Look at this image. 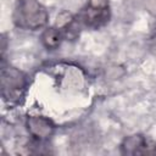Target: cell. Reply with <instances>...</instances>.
I'll list each match as a JSON object with an SVG mask.
<instances>
[{
	"instance_id": "cell-9",
	"label": "cell",
	"mask_w": 156,
	"mask_h": 156,
	"mask_svg": "<svg viewBox=\"0 0 156 156\" xmlns=\"http://www.w3.org/2000/svg\"><path fill=\"white\" fill-rule=\"evenodd\" d=\"M122 74H123V71H122L121 67H111V68L107 71V73H106V76H107L110 79H116V78L121 77Z\"/></svg>"
},
{
	"instance_id": "cell-1",
	"label": "cell",
	"mask_w": 156,
	"mask_h": 156,
	"mask_svg": "<svg viewBox=\"0 0 156 156\" xmlns=\"http://www.w3.org/2000/svg\"><path fill=\"white\" fill-rule=\"evenodd\" d=\"M15 18L20 26L37 29L46 23L48 13L45 9L35 0H22L17 6Z\"/></svg>"
},
{
	"instance_id": "cell-7",
	"label": "cell",
	"mask_w": 156,
	"mask_h": 156,
	"mask_svg": "<svg viewBox=\"0 0 156 156\" xmlns=\"http://www.w3.org/2000/svg\"><path fill=\"white\" fill-rule=\"evenodd\" d=\"M71 22H72V15L65 11V12H61L57 16V18H56V27L57 28H63V27L68 26Z\"/></svg>"
},
{
	"instance_id": "cell-5",
	"label": "cell",
	"mask_w": 156,
	"mask_h": 156,
	"mask_svg": "<svg viewBox=\"0 0 156 156\" xmlns=\"http://www.w3.org/2000/svg\"><path fill=\"white\" fill-rule=\"evenodd\" d=\"M144 146V139L140 135H130L128 136L123 144H122V150L124 154H136L139 152V149Z\"/></svg>"
},
{
	"instance_id": "cell-6",
	"label": "cell",
	"mask_w": 156,
	"mask_h": 156,
	"mask_svg": "<svg viewBox=\"0 0 156 156\" xmlns=\"http://www.w3.org/2000/svg\"><path fill=\"white\" fill-rule=\"evenodd\" d=\"M43 43L48 48H56L60 44V34L56 29L50 28L43 34Z\"/></svg>"
},
{
	"instance_id": "cell-8",
	"label": "cell",
	"mask_w": 156,
	"mask_h": 156,
	"mask_svg": "<svg viewBox=\"0 0 156 156\" xmlns=\"http://www.w3.org/2000/svg\"><path fill=\"white\" fill-rule=\"evenodd\" d=\"M89 7L93 10H106L107 0H89Z\"/></svg>"
},
{
	"instance_id": "cell-4",
	"label": "cell",
	"mask_w": 156,
	"mask_h": 156,
	"mask_svg": "<svg viewBox=\"0 0 156 156\" xmlns=\"http://www.w3.org/2000/svg\"><path fill=\"white\" fill-rule=\"evenodd\" d=\"M63 87L66 89H80L83 87V74L82 72L76 68L71 67L66 72L63 78Z\"/></svg>"
},
{
	"instance_id": "cell-2",
	"label": "cell",
	"mask_w": 156,
	"mask_h": 156,
	"mask_svg": "<svg viewBox=\"0 0 156 156\" xmlns=\"http://www.w3.org/2000/svg\"><path fill=\"white\" fill-rule=\"evenodd\" d=\"M1 83H2L4 93L6 94L9 91V96H10L24 87V77L20 71L15 68H7L2 71Z\"/></svg>"
},
{
	"instance_id": "cell-10",
	"label": "cell",
	"mask_w": 156,
	"mask_h": 156,
	"mask_svg": "<svg viewBox=\"0 0 156 156\" xmlns=\"http://www.w3.org/2000/svg\"><path fill=\"white\" fill-rule=\"evenodd\" d=\"M145 9L154 16H156V0H144Z\"/></svg>"
},
{
	"instance_id": "cell-3",
	"label": "cell",
	"mask_w": 156,
	"mask_h": 156,
	"mask_svg": "<svg viewBox=\"0 0 156 156\" xmlns=\"http://www.w3.org/2000/svg\"><path fill=\"white\" fill-rule=\"evenodd\" d=\"M27 124H28L29 132L39 139L48 138L49 135H51V133L54 130L52 123L49 119L43 118V117H30L28 119Z\"/></svg>"
}]
</instances>
